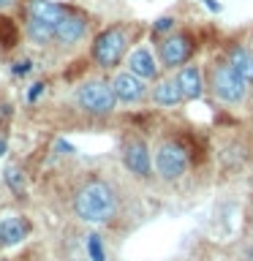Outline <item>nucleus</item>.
I'll use <instances>...</instances> for the list:
<instances>
[{
    "label": "nucleus",
    "instance_id": "nucleus-17",
    "mask_svg": "<svg viewBox=\"0 0 253 261\" xmlns=\"http://www.w3.org/2000/svg\"><path fill=\"white\" fill-rule=\"evenodd\" d=\"M87 256H90V261H106L104 240L98 234H87Z\"/></svg>",
    "mask_w": 253,
    "mask_h": 261
},
{
    "label": "nucleus",
    "instance_id": "nucleus-9",
    "mask_svg": "<svg viewBox=\"0 0 253 261\" xmlns=\"http://www.w3.org/2000/svg\"><path fill=\"white\" fill-rule=\"evenodd\" d=\"M85 33H87L85 16H79V14H65L63 19L57 22V28H55V41H60V44L71 46V44H77V41L85 38Z\"/></svg>",
    "mask_w": 253,
    "mask_h": 261
},
{
    "label": "nucleus",
    "instance_id": "nucleus-12",
    "mask_svg": "<svg viewBox=\"0 0 253 261\" xmlns=\"http://www.w3.org/2000/svg\"><path fill=\"white\" fill-rule=\"evenodd\" d=\"M28 14H30V19L44 22V24H49V28H57V22H60L68 11H65L63 6L52 3V0H33L30 8H28Z\"/></svg>",
    "mask_w": 253,
    "mask_h": 261
},
{
    "label": "nucleus",
    "instance_id": "nucleus-19",
    "mask_svg": "<svg viewBox=\"0 0 253 261\" xmlns=\"http://www.w3.org/2000/svg\"><path fill=\"white\" fill-rule=\"evenodd\" d=\"M171 28H174V19H171V16H161V19H155L153 33H169Z\"/></svg>",
    "mask_w": 253,
    "mask_h": 261
},
{
    "label": "nucleus",
    "instance_id": "nucleus-20",
    "mask_svg": "<svg viewBox=\"0 0 253 261\" xmlns=\"http://www.w3.org/2000/svg\"><path fill=\"white\" fill-rule=\"evenodd\" d=\"M30 68H33V63H30V60L14 63V76H24V73H30Z\"/></svg>",
    "mask_w": 253,
    "mask_h": 261
},
{
    "label": "nucleus",
    "instance_id": "nucleus-15",
    "mask_svg": "<svg viewBox=\"0 0 253 261\" xmlns=\"http://www.w3.org/2000/svg\"><path fill=\"white\" fill-rule=\"evenodd\" d=\"M229 65L240 73V76L248 82V85H253V52L245 46H234L232 52H229Z\"/></svg>",
    "mask_w": 253,
    "mask_h": 261
},
{
    "label": "nucleus",
    "instance_id": "nucleus-22",
    "mask_svg": "<svg viewBox=\"0 0 253 261\" xmlns=\"http://www.w3.org/2000/svg\"><path fill=\"white\" fill-rule=\"evenodd\" d=\"M201 3H204V6H207V8H210V11H215V14L220 11V3H215V0H201Z\"/></svg>",
    "mask_w": 253,
    "mask_h": 261
},
{
    "label": "nucleus",
    "instance_id": "nucleus-10",
    "mask_svg": "<svg viewBox=\"0 0 253 261\" xmlns=\"http://www.w3.org/2000/svg\"><path fill=\"white\" fill-rule=\"evenodd\" d=\"M177 85L183 90V98L185 101H196V98H201L204 93V79H201V71L196 68V65H183V68L177 71Z\"/></svg>",
    "mask_w": 253,
    "mask_h": 261
},
{
    "label": "nucleus",
    "instance_id": "nucleus-4",
    "mask_svg": "<svg viewBox=\"0 0 253 261\" xmlns=\"http://www.w3.org/2000/svg\"><path fill=\"white\" fill-rule=\"evenodd\" d=\"M210 85H212V93H215V98L220 103H242L245 95H248V82H245L229 63L215 65Z\"/></svg>",
    "mask_w": 253,
    "mask_h": 261
},
{
    "label": "nucleus",
    "instance_id": "nucleus-16",
    "mask_svg": "<svg viewBox=\"0 0 253 261\" xmlns=\"http://www.w3.org/2000/svg\"><path fill=\"white\" fill-rule=\"evenodd\" d=\"M28 38L33 41V44L44 46V44H49V41L55 38V28H49V24H44V22L30 19L28 22Z\"/></svg>",
    "mask_w": 253,
    "mask_h": 261
},
{
    "label": "nucleus",
    "instance_id": "nucleus-3",
    "mask_svg": "<svg viewBox=\"0 0 253 261\" xmlns=\"http://www.w3.org/2000/svg\"><path fill=\"white\" fill-rule=\"evenodd\" d=\"M128 49V36L122 28H106L104 33H98V38L93 41V60L101 68H114L120 65V60L125 57Z\"/></svg>",
    "mask_w": 253,
    "mask_h": 261
},
{
    "label": "nucleus",
    "instance_id": "nucleus-21",
    "mask_svg": "<svg viewBox=\"0 0 253 261\" xmlns=\"http://www.w3.org/2000/svg\"><path fill=\"white\" fill-rule=\"evenodd\" d=\"M44 90H46V85H44V82H38V85H33V87H30V93H28V101H38V95L44 93Z\"/></svg>",
    "mask_w": 253,
    "mask_h": 261
},
{
    "label": "nucleus",
    "instance_id": "nucleus-24",
    "mask_svg": "<svg viewBox=\"0 0 253 261\" xmlns=\"http://www.w3.org/2000/svg\"><path fill=\"white\" fill-rule=\"evenodd\" d=\"M11 3H14V0H0V8H8Z\"/></svg>",
    "mask_w": 253,
    "mask_h": 261
},
{
    "label": "nucleus",
    "instance_id": "nucleus-14",
    "mask_svg": "<svg viewBox=\"0 0 253 261\" xmlns=\"http://www.w3.org/2000/svg\"><path fill=\"white\" fill-rule=\"evenodd\" d=\"M183 90H180L177 79H161L158 85L153 87V103L163 106V109H169V106H177L183 103Z\"/></svg>",
    "mask_w": 253,
    "mask_h": 261
},
{
    "label": "nucleus",
    "instance_id": "nucleus-25",
    "mask_svg": "<svg viewBox=\"0 0 253 261\" xmlns=\"http://www.w3.org/2000/svg\"><path fill=\"white\" fill-rule=\"evenodd\" d=\"M3 117H6V106L0 103V122H3Z\"/></svg>",
    "mask_w": 253,
    "mask_h": 261
},
{
    "label": "nucleus",
    "instance_id": "nucleus-11",
    "mask_svg": "<svg viewBox=\"0 0 253 261\" xmlns=\"http://www.w3.org/2000/svg\"><path fill=\"white\" fill-rule=\"evenodd\" d=\"M128 71L136 73V76H142L147 82V79L158 76V63H155V57H153L150 49L139 46V49H134V52L128 55Z\"/></svg>",
    "mask_w": 253,
    "mask_h": 261
},
{
    "label": "nucleus",
    "instance_id": "nucleus-18",
    "mask_svg": "<svg viewBox=\"0 0 253 261\" xmlns=\"http://www.w3.org/2000/svg\"><path fill=\"white\" fill-rule=\"evenodd\" d=\"M3 177H6L8 188H11V191H14L16 196H22V193H24V177H22V171L16 169V166H8Z\"/></svg>",
    "mask_w": 253,
    "mask_h": 261
},
{
    "label": "nucleus",
    "instance_id": "nucleus-6",
    "mask_svg": "<svg viewBox=\"0 0 253 261\" xmlns=\"http://www.w3.org/2000/svg\"><path fill=\"white\" fill-rule=\"evenodd\" d=\"M122 163H125V169L131 174L136 177H150L153 171V155L147 150V144L142 139H128L125 144H122Z\"/></svg>",
    "mask_w": 253,
    "mask_h": 261
},
{
    "label": "nucleus",
    "instance_id": "nucleus-2",
    "mask_svg": "<svg viewBox=\"0 0 253 261\" xmlns=\"http://www.w3.org/2000/svg\"><path fill=\"white\" fill-rule=\"evenodd\" d=\"M77 103L87 114H112L114 106H117V95H114L109 82L90 79L77 90Z\"/></svg>",
    "mask_w": 253,
    "mask_h": 261
},
{
    "label": "nucleus",
    "instance_id": "nucleus-26",
    "mask_svg": "<svg viewBox=\"0 0 253 261\" xmlns=\"http://www.w3.org/2000/svg\"><path fill=\"white\" fill-rule=\"evenodd\" d=\"M248 258H250V261H253V250H250V253H248Z\"/></svg>",
    "mask_w": 253,
    "mask_h": 261
},
{
    "label": "nucleus",
    "instance_id": "nucleus-7",
    "mask_svg": "<svg viewBox=\"0 0 253 261\" xmlns=\"http://www.w3.org/2000/svg\"><path fill=\"white\" fill-rule=\"evenodd\" d=\"M193 55V41L185 36V33H174V36H166L161 44V63L166 68H177V65H185V60Z\"/></svg>",
    "mask_w": 253,
    "mask_h": 261
},
{
    "label": "nucleus",
    "instance_id": "nucleus-8",
    "mask_svg": "<svg viewBox=\"0 0 253 261\" xmlns=\"http://www.w3.org/2000/svg\"><path fill=\"white\" fill-rule=\"evenodd\" d=\"M112 90H114V95H117V101H122V103H136L147 95L144 79L136 76V73H131V71H120L117 76L112 79Z\"/></svg>",
    "mask_w": 253,
    "mask_h": 261
},
{
    "label": "nucleus",
    "instance_id": "nucleus-13",
    "mask_svg": "<svg viewBox=\"0 0 253 261\" xmlns=\"http://www.w3.org/2000/svg\"><path fill=\"white\" fill-rule=\"evenodd\" d=\"M28 237V223L16 215H8L0 220V248H14Z\"/></svg>",
    "mask_w": 253,
    "mask_h": 261
},
{
    "label": "nucleus",
    "instance_id": "nucleus-5",
    "mask_svg": "<svg viewBox=\"0 0 253 261\" xmlns=\"http://www.w3.org/2000/svg\"><path fill=\"white\" fill-rule=\"evenodd\" d=\"M153 166L163 179H180L191 166V158L180 142H161L153 155Z\"/></svg>",
    "mask_w": 253,
    "mask_h": 261
},
{
    "label": "nucleus",
    "instance_id": "nucleus-1",
    "mask_svg": "<svg viewBox=\"0 0 253 261\" xmlns=\"http://www.w3.org/2000/svg\"><path fill=\"white\" fill-rule=\"evenodd\" d=\"M73 212L85 223L93 226L109 223L117 212V196H114L112 185L104 182V179H90L87 185H82L77 199H73Z\"/></svg>",
    "mask_w": 253,
    "mask_h": 261
},
{
    "label": "nucleus",
    "instance_id": "nucleus-23",
    "mask_svg": "<svg viewBox=\"0 0 253 261\" xmlns=\"http://www.w3.org/2000/svg\"><path fill=\"white\" fill-rule=\"evenodd\" d=\"M6 150H8V142H6V139H0V158L6 155Z\"/></svg>",
    "mask_w": 253,
    "mask_h": 261
}]
</instances>
